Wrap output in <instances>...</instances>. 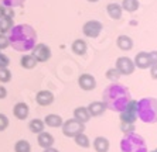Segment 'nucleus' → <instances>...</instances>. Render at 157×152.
I'll use <instances>...</instances> for the list:
<instances>
[{
  "instance_id": "nucleus-34",
  "label": "nucleus",
  "mask_w": 157,
  "mask_h": 152,
  "mask_svg": "<svg viewBox=\"0 0 157 152\" xmlns=\"http://www.w3.org/2000/svg\"><path fill=\"white\" fill-rule=\"evenodd\" d=\"M10 65V59H9L7 55L2 54V51H0V68H7Z\"/></svg>"
},
{
  "instance_id": "nucleus-33",
  "label": "nucleus",
  "mask_w": 157,
  "mask_h": 152,
  "mask_svg": "<svg viewBox=\"0 0 157 152\" xmlns=\"http://www.w3.org/2000/svg\"><path fill=\"white\" fill-rule=\"evenodd\" d=\"M7 127H9V118L6 117V114L0 113V132H2V131H4Z\"/></svg>"
},
{
  "instance_id": "nucleus-4",
  "label": "nucleus",
  "mask_w": 157,
  "mask_h": 152,
  "mask_svg": "<svg viewBox=\"0 0 157 152\" xmlns=\"http://www.w3.org/2000/svg\"><path fill=\"white\" fill-rule=\"evenodd\" d=\"M121 151L122 152H147L146 142L142 135L132 132L124 134L121 141Z\"/></svg>"
},
{
  "instance_id": "nucleus-42",
  "label": "nucleus",
  "mask_w": 157,
  "mask_h": 152,
  "mask_svg": "<svg viewBox=\"0 0 157 152\" xmlns=\"http://www.w3.org/2000/svg\"><path fill=\"white\" fill-rule=\"evenodd\" d=\"M156 152H157V149H156Z\"/></svg>"
},
{
  "instance_id": "nucleus-36",
  "label": "nucleus",
  "mask_w": 157,
  "mask_h": 152,
  "mask_svg": "<svg viewBox=\"0 0 157 152\" xmlns=\"http://www.w3.org/2000/svg\"><path fill=\"white\" fill-rule=\"evenodd\" d=\"M6 97H7V89L0 85V100H2V99H6Z\"/></svg>"
},
{
  "instance_id": "nucleus-15",
  "label": "nucleus",
  "mask_w": 157,
  "mask_h": 152,
  "mask_svg": "<svg viewBox=\"0 0 157 152\" xmlns=\"http://www.w3.org/2000/svg\"><path fill=\"white\" fill-rule=\"evenodd\" d=\"M86 109L89 111V114H91V117H101L105 113L106 107L103 104V101H92Z\"/></svg>"
},
{
  "instance_id": "nucleus-16",
  "label": "nucleus",
  "mask_w": 157,
  "mask_h": 152,
  "mask_svg": "<svg viewBox=\"0 0 157 152\" xmlns=\"http://www.w3.org/2000/svg\"><path fill=\"white\" fill-rule=\"evenodd\" d=\"M135 66H137L139 69H147L150 68V59H149V52H139V54L135 56Z\"/></svg>"
},
{
  "instance_id": "nucleus-25",
  "label": "nucleus",
  "mask_w": 157,
  "mask_h": 152,
  "mask_svg": "<svg viewBox=\"0 0 157 152\" xmlns=\"http://www.w3.org/2000/svg\"><path fill=\"white\" fill-rule=\"evenodd\" d=\"M121 6H122V9L126 10L128 13H135V11H137L140 3H139V0H122Z\"/></svg>"
},
{
  "instance_id": "nucleus-30",
  "label": "nucleus",
  "mask_w": 157,
  "mask_h": 152,
  "mask_svg": "<svg viewBox=\"0 0 157 152\" xmlns=\"http://www.w3.org/2000/svg\"><path fill=\"white\" fill-rule=\"evenodd\" d=\"M11 80V72L9 68H0V82L2 83H9Z\"/></svg>"
},
{
  "instance_id": "nucleus-39",
  "label": "nucleus",
  "mask_w": 157,
  "mask_h": 152,
  "mask_svg": "<svg viewBox=\"0 0 157 152\" xmlns=\"http://www.w3.org/2000/svg\"><path fill=\"white\" fill-rule=\"evenodd\" d=\"M44 152H59V151H58V149H55V148H52V147H51V148L44 149Z\"/></svg>"
},
{
  "instance_id": "nucleus-28",
  "label": "nucleus",
  "mask_w": 157,
  "mask_h": 152,
  "mask_svg": "<svg viewBox=\"0 0 157 152\" xmlns=\"http://www.w3.org/2000/svg\"><path fill=\"white\" fill-rule=\"evenodd\" d=\"M121 72L117 71L116 68H109L108 71H106V79L110 80L112 83H116L117 80L121 79Z\"/></svg>"
},
{
  "instance_id": "nucleus-10",
  "label": "nucleus",
  "mask_w": 157,
  "mask_h": 152,
  "mask_svg": "<svg viewBox=\"0 0 157 152\" xmlns=\"http://www.w3.org/2000/svg\"><path fill=\"white\" fill-rule=\"evenodd\" d=\"M78 85H79V87L82 90L91 92L96 87V79L91 73H82V75H79V78H78Z\"/></svg>"
},
{
  "instance_id": "nucleus-3",
  "label": "nucleus",
  "mask_w": 157,
  "mask_h": 152,
  "mask_svg": "<svg viewBox=\"0 0 157 152\" xmlns=\"http://www.w3.org/2000/svg\"><path fill=\"white\" fill-rule=\"evenodd\" d=\"M137 117L143 123H157V99L144 97L137 101Z\"/></svg>"
},
{
  "instance_id": "nucleus-20",
  "label": "nucleus",
  "mask_w": 157,
  "mask_h": 152,
  "mask_svg": "<svg viewBox=\"0 0 157 152\" xmlns=\"http://www.w3.org/2000/svg\"><path fill=\"white\" fill-rule=\"evenodd\" d=\"M62 123H64V120L58 114H48L44 118V124L47 127H51V128H59V127H62Z\"/></svg>"
},
{
  "instance_id": "nucleus-37",
  "label": "nucleus",
  "mask_w": 157,
  "mask_h": 152,
  "mask_svg": "<svg viewBox=\"0 0 157 152\" xmlns=\"http://www.w3.org/2000/svg\"><path fill=\"white\" fill-rule=\"evenodd\" d=\"M150 75L153 79H157V65H151L150 66Z\"/></svg>"
},
{
  "instance_id": "nucleus-40",
  "label": "nucleus",
  "mask_w": 157,
  "mask_h": 152,
  "mask_svg": "<svg viewBox=\"0 0 157 152\" xmlns=\"http://www.w3.org/2000/svg\"><path fill=\"white\" fill-rule=\"evenodd\" d=\"M88 2H91V3H96V2H99V0H88Z\"/></svg>"
},
{
  "instance_id": "nucleus-27",
  "label": "nucleus",
  "mask_w": 157,
  "mask_h": 152,
  "mask_svg": "<svg viewBox=\"0 0 157 152\" xmlns=\"http://www.w3.org/2000/svg\"><path fill=\"white\" fill-rule=\"evenodd\" d=\"M74 141H75V144H77L78 147H81V148H89V147H91V141H89V138H88L84 132L77 135V137L74 138Z\"/></svg>"
},
{
  "instance_id": "nucleus-19",
  "label": "nucleus",
  "mask_w": 157,
  "mask_h": 152,
  "mask_svg": "<svg viewBox=\"0 0 157 152\" xmlns=\"http://www.w3.org/2000/svg\"><path fill=\"white\" fill-rule=\"evenodd\" d=\"M74 118L77 120V121H79V123L85 124L91 120V114H89L86 107H77V109L74 110Z\"/></svg>"
},
{
  "instance_id": "nucleus-17",
  "label": "nucleus",
  "mask_w": 157,
  "mask_h": 152,
  "mask_svg": "<svg viewBox=\"0 0 157 152\" xmlns=\"http://www.w3.org/2000/svg\"><path fill=\"white\" fill-rule=\"evenodd\" d=\"M71 49H72V52H74L75 55H78V56H82V55L86 54V51H88V44L85 42L84 40L78 38V40H75L72 44H71Z\"/></svg>"
},
{
  "instance_id": "nucleus-24",
  "label": "nucleus",
  "mask_w": 157,
  "mask_h": 152,
  "mask_svg": "<svg viewBox=\"0 0 157 152\" xmlns=\"http://www.w3.org/2000/svg\"><path fill=\"white\" fill-rule=\"evenodd\" d=\"M37 63H38V62L36 61V58H34L33 55L27 54V55H23L21 58H20V65L24 69H34Z\"/></svg>"
},
{
  "instance_id": "nucleus-32",
  "label": "nucleus",
  "mask_w": 157,
  "mask_h": 152,
  "mask_svg": "<svg viewBox=\"0 0 157 152\" xmlns=\"http://www.w3.org/2000/svg\"><path fill=\"white\" fill-rule=\"evenodd\" d=\"M7 47H10V42H9V37L6 34H0V51L6 49Z\"/></svg>"
},
{
  "instance_id": "nucleus-9",
  "label": "nucleus",
  "mask_w": 157,
  "mask_h": 152,
  "mask_svg": "<svg viewBox=\"0 0 157 152\" xmlns=\"http://www.w3.org/2000/svg\"><path fill=\"white\" fill-rule=\"evenodd\" d=\"M115 68L121 72V75H132V73L135 72V62L132 61L130 58H128V56H121V58L116 59V65H115Z\"/></svg>"
},
{
  "instance_id": "nucleus-38",
  "label": "nucleus",
  "mask_w": 157,
  "mask_h": 152,
  "mask_svg": "<svg viewBox=\"0 0 157 152\" xmlns=\"http://www.w3.org/2000/svg\"><path fill=\"white\" fill-rule=\"evenodd\" d=\"M4 13H6V7H4L3 4H0V17L4 16Z\"/></svg>"
},
{
  "instance_id": "nucleus-29",
  "label": "nucleus",
  "mask_w": 157,
  "mask_h": 152,
  "mask_svg": "<svg viewBox=\"0 0 157 152\" xmlns=\"http://www.w3.org/2000/svg\"><path fill=\"white\" fill-rule=\"evenodd\" d=\"M2 4H3L4 7H9V9H14V7H20L24 4L26 0H0Z\"/></svg>"
},
{
  "instance_id": "nucleus-11",
  "label": "nucleus",
  "mask_w": 157,
  "mask_h": 152,
  "mask_svg": "<svg viewBox=\"0 0 157 152\" xmlns=\"http://www.w3.org/2000/svg\"><path fill=\"white\" fill-rule=\"evenodd\" d=\"M36 101L38 106L47 107V106L54 103V94H52L50 90H40L36 94Z\"/></svg>"
},
{
  "instance_id": "nucleus-23",
  "label": "nucleus",
  "mask_w": 157,
  "mask_h": 152,
  "mask_svg": "<svg viewBox=\"0 0 157 152\" xmlns=\"http://www.w3.org/2000/svg\"><path fill=\"white\" fill-rule=\"evenodd\" d=\"M29 128L33 134H40L43 131H45V124H44V120H40V118H33L31 121L29 123Z\"/></svg>"
},
{
  "instance_id": "nucleus-14",
  "label": "nucleus",
  "mask_w": 157,
  "mask_h": 152,
  "mask_svg": "<svg viewBox=\"0 0 157 152\" xmlns=\"http://www.w3.org/2000/svg\"><path fill=\"white\" fill-rule=\"evenodd\" d=\"M106 11L112 20H121L122 14H123V9L119 3H109L106 6Z\"/></svg>"
},
{
  "instance_id": "nucleus-31",
  "label": "nucleus",
  "mask_w": 157,
  "mask_h": 152,
  "mask_svg": "<svg viewBox=\"0 0 157 152\" xmlns=\"http://www.w3.org/2000/svg\"><path fill=\"white\" fill-rule=\"evenodd\" d=\"M121 130L123 134H132V132H135V124L121 123Z\"/></svg>"
},
{
  "instance_id": "nucleus-26",
  "label": "nucleus",
  "mask_w": 157,
  "mask_h": 152,
  "mask_svg": "<svg viewBox=\"0 0 157 152\" xmlns=\"http://www.w3.org/2000/svg\"><path fill=\"white\" fill-rule=\"evenodd\" d=\"M14 152H31V145L27 139H18L14 144Z\"/></svg>"
},
{
  "instance_id": "nucleus-1",
  "label": "nucleus",
  "mask_w": 157,
  "mask_h": 152,
  "mask_svg": "<svg viewBox=\"0 0 157 152\" xmlns=\"http://www.w3.org/2000/svg\"><path fill=\"white\" fill-rule=\"evenodd\" d=\"M102 101L108 110L121 113L128 107V104L132 101L130 90L124 85H121L117 82L116 83H110L103 90Z\"/></svg>"
},
{
  "instance_id": "nucleus-12",
  "label": "nucleus",
  "mask_w": 157,
  "mask_h": 152,
  "mask_svg": "<svg viewBox=\"0 0 157 152\" xmlns=\"http://www.w3.org/2000/svg\"><path fill=\"white\" fill-rule=\"evenodd\" d=\"M13 114H14V117L17 120H26L27 117H29V114H30L29 104H27V103H24V101L17 103V104L13 107Z\"/></svg>"
},
{
  "instance_id": "nucleus-13",
  "label": "nucleus",
  "mask_w": 157,
  "mask_h": 152,
  "mask_svg": "<svg viewBox=\"0 0 157 152\" xmlns=\"http://www.w3.org/2000/svg\"><path fill=\"white\" fill-rule=\"evenodd\" d=\"M54 137H52L50 132H47V131H43V132H40L38 134V137H37V142H38V145H40L43 149H47V148H51L52 145H54Z\"/></svg>"
},
{
  "instance_id": "nucleus-6",
  "label": "nucleus",
  "mask_w": 157,
  "mask_h": 152,
  "mask_svg": "<svg viewBox=\"0 0 157 152\" xmlns=\"http://www.w3.org/2000/svg\"><path fill=\"white\" fill-rule=\"evenodd\" d=\"M102 28H103V25L101 21H98V20H89L82 27V33L88 38H96V37H99V34L102 33Z\"/></svg>"
},
{
  "instance_id": "nucleus-7",
  "label": "nucleus",
  "mask_w": 157,
  "mask_h": 152,
  "mask_svg": "<svg viewBox=\"0 0 157 152\" xmlns=\"http://www.w3.org/2000/svg\"><path fill=\"white\" fill-rule=\"evenodd\" d=\"M31 55L36 58L37 62H47L51 58V48L47 44H36V47L31 49Z\"/></svg>"
},
{
  "instance_id": "nucleus-35",
  "label": "nucleus",
  "mask_w": 157,
  "mask_h": 152,
  "mask_svg": "<svg viewBox=\"0 0 157 152\" xmlns=\"http://www.w3.org/2000/svg\"><path fill=\"white\" fill-rule=\"evenodd\" d=\"M149 59H150V66L157 65V51H151V52H149Z\"/></svg>"
},
{
  "instance_id": "nucleus-2",
  "label": "nucleus",
  "mask_w": 157,
  "mask_h": 152,
  "mask_svg": "<svg viewBox=\"0 0 157 152\" xmlns=\"http://www.w3.org/2000/svg\"><path fill=\"white\" fill-rule=\"evenodd\" d=\"M9 42L18 52H29L37 44V33L36 30L29 24L14 25L9 31Z\"/></svg>"
},
{
  "instance_id": "nucleus-8",
  "label": "nucleus",
  "mask_w": 157,
  "mask_h": 152,
  "mask_svg": "<svg viewBox=\"0 0 157 152\" xmlns=\"http://www.w3.org/2000/svg\"><path fill=\"white\" fill-rule=\"evenodd\" d=\"M136 120H137V101L132 100L128 107L123 111H121V123L135 124Z\"/></svg>"
},
{
  "instance_id": "nucleus-18",
  "label": "nucleus",
  "mask_w": 157,
  "mask_h": 152,
  "mask_svg": "<svg viewBox=\"0 0 157 152\" xmlns=\"http://www.w3.org/2000/svg\"><path fill=\"white\" fill-rule=\"evenodd\" d=\"M94 149H95L96 152H108L109 151V139L106 137H96L95 139H94Z\"/></svg>"
},
{
  "instance_id": "nucleus-41",
  "label": "nucleus",
  "mask_w": 157,
  "mask_h": 152,
  "mask_svg": "<svg viewBox=\"0 0 157 152\" xmlns=\"http://www.w3.org/2000/svg\"><path fill=\"white\" fill-rule=\"evenodd\" d=\"M153 152H156V151H153Z\"/></svg>"
},
{
  "instance_id": "nucleus-21",
  "label": "nucleus",
  "mask_w": 157,
  "mask_h": 152,
  "mask_svg": "<svg viewBox=\"0 0 157 152\" xmlns=\"http://www.w3.org/2000/svg\"><path fill=\"white\" fill-rule=\"evenodd\" d=\"M116 45L121 51H130L133 48V40L129 35H119L116 40Z\"/></svg>"
},
{
  "instance_id": "nucleus-5",
  "label": "nucleus",
  "mask_w": 157,
  "mask_h": 152,
  "mask_svg": "<svg viewBox=\"0 0 157 152\" xmlns=\"http://www.w3.org/2000/svg\"><path fill=\"white\" fill-rule=\"evenodd\" d=\"M62 134L68 138H75L85 131V124L77 121L75 118H70L62 123Z\"/></svg>"
},
{
  "instance_id": "nucleus-22",
  "label": "nucleus",
  "mask_w": 157,
  "mask_h": 152,
  "mask_svg": "<svg viewBox=\"0 0 157 152\" xmlns=\"http://www.w3.org/2000/svg\"><path fill=\"white\" fill-rule=\"evenodd\" d=\"M13 27V17H9L6 14L0 17V34H7Z\"/></svg>"
}]
</instances>
